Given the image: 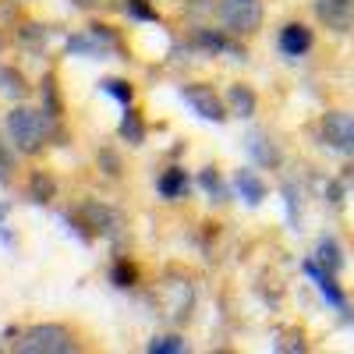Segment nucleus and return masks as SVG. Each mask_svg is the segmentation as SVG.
<instances>
[{
	"mask_svg": "<svg viewBox=\"0 0 354 354\" xmlns=\"http://www.w3.org/2000/svg\"><path fill=\"white\" fill-rule=\"evenodd\" d=\"M156 188H160V195L163 198H181V195H188V174L181 170V167H170V170H163V177L156 181Z\"/></svg>",
	"mask_w": 354,
	"mask_h": 354,
	"instance_id": "nucleus-13",
	"label": "nucleus"
},
{
	"mask_svg": "<svg viewBox=\"0 0 354 354\" xmlns=\"http://www.w3.org/2000/svg\"><path fill=\"white\" fill-rule=\"evenodd\" d=\"M315 15L333 32H347L354 25V0H315Z\"/></svg>",
	"mask_w": 354,
	"mask_h": 354,
	"instance_id": "nucleus-7",
	"label": "nucleus"
},
{
	"mask_svg": "<svg viewBox=\"0 0 354 354\" xmlns=\"http://www.w3.org/2000/svg\"><path fill=\"white\" fill-rule=\"evenodd\" d=\"M28 198L39 202V205H46V202L57 198V181H53L46 170H36L32 177H28Z\"/></svg>",
	"mask_w": 354,
	"mask_h": 354,
	"instance_id": "nucleus-14",
	"label": "nucleus"
},
{
	"mask_svg": "<svg viewBox=\"0 0 354 354\" xmlns=\"http://www.w3.org/2000/svg\"><path fill=\"white\" fill-rule=\"evenodd\" d=\"M195 43L202 46V50H213V53H230V57H245V50H238L230 39H223V36H216V32H198L195 36Z\"/></svg>",
	"mask_w": 354,
	"mask_h": 354,
	"instance_id": "nucleus-19",
	"label": "nucleus"
},
{
	"mask_svg": "<svg viewBox=\"0 0 354 354\" xmlns=\"http://www.w3.org/2000/svg\"><path fill=\"white\" fill-rule=\"evenodd\" d=\"M0 167H11V153L4 149V142H0Z\"/></svg>",
	"mask_w": 354,
	"mask_h": 354,
	"instance_id": "nucleus-28",
	"label": "nucleus"
},
{
	"mask_svg": "<svg viewBox=\"0 0 354 354\" xmlns=\"http://www.w3.org/2000/svg\"><path fill=\"white\" fill-rule=\"evenodd\" d=\"M234 185H238V192H241V198L248 205H259L266 198V181L255 170H238V174H234Z\"/></svg>",
	"mask_w": 354,
	"mask_h": 354,
	"instance_id": "nucleus-12",
	"label": "nucleus"
},
{
	"mask_svg": "<svg viewBox=\"0 0 354 354\" xmlns=\"http://www.w3.org/2000/svg\"><path fill=\"white\" fill-rule=\"evenodd\" d=\"M145 351H149V354H185L188 344L181 337H156V340L145 344Z\"/></svg>",
	"mask_w": 354,
	"mask_h": 354,
	"instance_id": "nucleus-22",
	"label": "nucleus"
},
{
	"mask_svg": "<svg viewBox=\"0 0 354 354\" xmlns=\"http://www.w3.org/2000/svg\"><path fill=\"white\" fill-rule=\"evenodd\" d=\"M0 93L11 96V100H25V96H28L25 75H21V71H11V68H0Z\"/></svg>",
	"mask_w": 354,
	"mask_h": 354,
	"instance_id": "nucleus-17",
	"label": "nucleus"
},
{
	"mask_svg": "<svg viewBox=\"0 0 354 354\" xmlns=\"http://www.w3.org/2000/svg\"><path fill=\"white\" fill-rule=\"evenodd\" d=\"M283 198H287V216H290V223H298V195H294L290 185H283Z\"/></svg>",
	"mask_w": 354,
	"mask_h": 354,
	"instance_id": "nucleus-26",
	"label": "nucleus"
},
{
	"mask_svg": "<svg viewBox=\"0 0 354 354\" xmlns=\"http://www.w3.org/2000/svg\"><path fill=\"white\" fill-rule=\"evenodd\" d=\"M227 110L234 113V117H245V121H248V117H255V110H259V96L252 93V88L248 85H230L227 88Z\"/></svg>",
	"mask_w": 354,
	"mask_h": 354,
	"instance_id": "nucleus-10",
	"label": "nucleus"
},
{
	"mask_svg": "<svg viewBox=\"0 0 354 354\" xmlns=\"http://www.w3.org/2000/svg\"><path fill=\"white\" fill-rule=\"evenodd\" d=\"M181 100L202 117V121H213V124H220V121H227V106H223V100L213 93V85H185L181 88Z\"/></svg>",
	"mask_w": 354,
	"mask_h": 354,
	"instance_id": "nucleus-5",
	"label": "nucleus"
},
{
	"mask_svg": "<svg viewBox=\"0 0 354 354\" xmlns=\"http://www.w3.org/2000/svg\"><path fill=\"white\" fill-rule=\"evenodd\" d=\"M8 135L15 142V149L25 156H36L46 142V113L28 110V106H15L8 113Z\"/></svg>",
	"mask_w": 354,
	"mask_h": 354,
	"instance_id": "nucleus-1",
	"label": "nucleus"
},
{
	"mask_svg": "<svg viewBox=\"0 0 354 354\" xmlns=\"http://www.w3.org/2000/svg\"><path fill=\"white\" fill-rule=\"evenodd\" d=\"M117 135H121L128 145H142L145 142V124H142L138 110L124 106V117H121V124H117Z\"/></svg>",
	"mask_w": 354,
	"mask_h": 354,
	"instance_id": "nucleus-15",
	"label": "nucleus"
},
{
	"mask_svg": "<svg viewBox=\"0 0 354 354\" xmlns=\"http://www.w3.org/2000/svg\"><path fill=\"white\" fill-rule=\"evenodd\" d=\"M100 163L106 167V174H110V177H117V174H121V163H117V156H113V153H106V149L100 153Z\"/></svg>",
	"mask_w": 354,
	"mask_h": 354,
	"instance_id": "nucleus-27",
	"label": "nucleus"
},
{
	"mask_svg": "<svg viewBox=\"0 0 354 354\" xmlns=\"http://www.w3.org/2000/svg\"><path fill=\"white\" fill-rule=\"evenodd\" d=\"M18 351L21 354H68L75 351V340L61 322H43V326H32L18 340Z\"/></svg>",
	"mask_w": 354,
	"mask_h": 354,
	"instance_id": "nucleus-2",
	"label": "nucleus"
},
{
	"mask_svg": "<svg viewBox=\"0 0 354 354\" xmlns=\"http://www.w3.org/2000/svg\"><path fill=\"white\" fill-rule=\"evenodd\" d=\"M305 273L315 280L319 294H322V298H326L333 308H344V305H347V301H344V294H340V287L333 283V273H330V270H322L319 262H305Z\"/></svg>",
	"mask_w": 354,
	"mask_h": 354,
	"instance_id": "nucleus-9",
	"label": "nucleus"
},
{
	"mask_svg": "<svg viewBox=\"0 0 354 354\" xmlns=\"http://www.w3.org/2000/svg\"><path fill=\"white\" fill-rule=\"evenodd\" d=\"M4 213H8V205H0V220H4Z\"/></svg>",
	"mask_w": 354,
	"mask_h": 354,
	"instance_id": "nucleus-29",
	"label": "nucleus"
},
{
	"mask_svg": "<svg viewBox=\"0 0 354 354\" xmlns=\"http://www.w3.org/2000/svg\"><path fill=\"white\" fill-rule=\"evenodd\" d=\"M124 11L138 21H160L156 8H149V0H124Z\"/></svg>",
	"mask_w": 354,
	"mask_h": 354,
	"instance_id": "nucleus-24",
	"label": "nucleus"
},
{
	"mask_svg": "<svg viewBox=\"0 0 354 354\" xmlns=\"http://www.w3.org/2000/svg\"><path fill=\"white\" fill-rule=\"evenodd\" d=\"M322 142L330 145V149L344 153V156H354V113L347 110H330L322 117Z\"/></svg>",
	"mask_w": 354,
	"mask_h": 354,
	"instance_id": "nucleus-4",
	"label": "nucleus"
},
{
	"mask_svg": "<svg viewBox=\"0 0 354 354\" xmlns=\"http://www.w3.org/2000/svg\"><path fill=\"white\" fill-rule=\"evenodd\" d=\"M110 280H113V287H135L138 273H135V266H131V262L117 259V262L110 266Z\"/></svg>",
	"mask_w": 354,
	"mask_h": 354,
	"instance_id": "nucleus-23",
	"label": "nucleus"
},
{
	"mask_svg": "<svg viewBox=\"0 0 354 354\" xmlns=\"http://www.w3.org/2000/svg\"><path fill=\"white\" fill-rule=\"evenodd\" d=\"M245 149L252 153V160H255L259 167H280V160H283L277 145L266 138V135H259V131H252V135L245 138Z\"/></svg>",
	"mask_w": 354,
	"mask_h": 354,
	"instance_id": "nucleus-11",
	"label": "nucleus"
},
{
	"mask_svg": "<svg viewBox=\"0 0 354 354\" xmlns=\"http://www.w3.org/2000/svg\"><path fill=\"white\" fill-rule=\"evenodd\" d=\"M0 181H4V174H0Z\"/></svg>",
	"mask_w": 354,
	"mask_h": 354,
	"instance_id": "nucleus-30",
	"label": "nucleus"
},
{
	"mask_svg": "<svg viewBox=\"0 0 354 354\" xmlns=\"http://www.w3.org/2000/svg\"><path fill=\"white\" fill-rule=\"evenodd\" d=\"M315 259L322 270H330V273H340V266H344V255H340V245L333 238H322L319 248H315Z\"/></svg>",
	"mask_w": 354,
	"mask_h": 354,
	"instance_id": "nucleus-16",
	"label": "nucleus"
},
{
	"mask_svg": "<svg viewBox=\"0 0 354 354\" xmlns=\"http://www.w3.org/2000/svg\"><path fill=\"white\" fill-rule=\"evenodd\" d=\"M78 220H82V227L100 234V238H110V234H117V227H121V216H117L110 205H103V202H82Z\"/></svg>",
	"mask_w": 354,
	"mask_h": 354,
	"instance_id": "nucleus-6",
	"label": "nucleus"
},
{
	"mask_svg": "<svg viewBox=\"0 0 354 354\" xmlns=\"http://www.w3.org/2000/svg\"><path fill=\"white\" fill-rule=\"evenodd\" d=\"M198 185L209 192V195H216V198H227V192H223V185H220V174H216V170H202V174H198Z\"/></svg>",
	"mask_w": 354,
	"mask_h": 354,
	"instance_id": "nucleus-25",
	"label": "nucleus"
},
{
	"mask_svg": "<svg viewBox=\"0 0 354 354\" xmlns=\"http://www.w3.org/2000/svg\"><path fill=\"white\" fill-rule=\"evenodd\" d=\"M61 93H57V78L53 75H46L43 78V113L46 117H61Z\"/></svg>",
	"mask_w": 354,
	"mask_h": 354,
	"instance_id": "nucleus-21",
	"label": "nucleus"
},
{
	"mask_svg": "<svg viewBox=\"0 0 354 354\" xmlns=\"http://www.w3.org/2000/svg\"><path fill=\"white\" fill-rule=\"evenodd\" d=\"M68 53H78V57H106L103 43L93 36V32H82V36H71L68 39Z\"/></svg>",
	"mask_w": 354,
	"mask_h": 354,
	"instance_id": "nucleus-18",
	"label": "nucleus"
},
{
	"mask_svg": "<svg viewBox=\"0 0 354 354\" xmlns=\"http://www.w3.org/2000/svg\"><path fill=\"white\" fill-rule=\"evenodd\" d=\"M280 50L287 57H305L312 50V28L301 25V21H290L280 28Z\"/></svg>",
	"mask_w": 354,
	"mask_h": 354,
	"instance_id": "nucleus-8",
	"label": "nucleus"
},
{
	"mask_svg": "<svg viewBox=\"0 0 354 354\" xmlns=\"http://www.w3.org/2000/svg\"><path fill=\"white\" fill-rule=\"evenodd\" d=\"M100 88H103L106 96H113L121 106H131V100H135V88H131L124 78H103V82H100Z\"/></svg>",
	"mask_w": 354,
	"mask_h": 354,
	"instance_id": "nucleus-20",
	"label": "nucleus"
},
{
	"mask_svg": "<svg viewBox=\"0 0 354 354\" xmlns=\"http://www.w3.org/2000/svg\"><path fill=\"white\" fill-rule=\"evenodd\" d=\"M220 21H223V28L230 36H252L262 25V8L255 4V0H223Z\"/></svg>",
	"mask_w": 354,
	"mask_h": 354,
	"instance_id": "nucleus-3",
	"label": "nucleus"
}]
</instances>
